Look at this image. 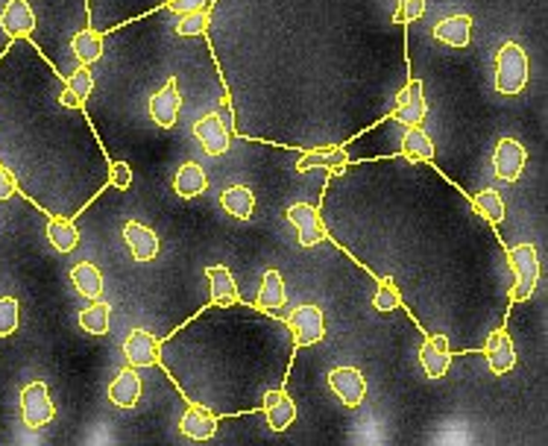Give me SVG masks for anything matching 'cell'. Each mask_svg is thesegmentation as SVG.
Returning a JSON list of instances; mask_svg holds the SVG:
<instances>
[{"label": "cell", "instance_id": "cell-1", "mask_svg": "<svg viewBox=\"0 0 548 446\" xmlns=\"http://www.w3.org/2000/svg\"><path fill=\"white\" fill-rule=\"evenodd\" d=\"M493 83L499 95H519L528 86V54L516 42H504L495 50Z\"/></svg>", "mask_w": 548, "mask_h": 446}, {"label": "cell", "instance_id": "cell-2", "mask_svg": "<svg viewBox=\"0 0 548 446\" xmlns=\"http://www.w3.org/2000/svg\"><path fill=\"white\" fill-rule=\"evenodd\" d=\"M513 270V288H511V303H525V299L537 291L540 285V253L533 244H516L507 250Z\"/></svg>", "mask_w": 548, "mask_h": 446}, {"label": "cell", "instance_id": "cell-3", "mask_svg": "<svg viewBox=\"0 0 548 446\" xmlns=\"http://www.w3.org/2000/svg\"><path fill=\"white\" fill-rule=\"evenodd\" d=\"M21 417L24 426L30 429H45L56 417L54 400H50V390L45 382H30L21 390Z\"/></svg>", "mask_w": 548, "mask_h": 446}, {"label": "cell", "instance_id": "cell-4", "mask_svg": "<svg viewBox=\"0 0 548 446\" xmlns=\"http://www.w3.org/2000/svg\"><path fill=\"white\" fill-rule=\"evenodd\" d=\"M288 329L294 332L296 347H311V344H317V340H323L325 318H323V311L317 306H299V309L291 311Z\"/></svg>", "mask_w": 548, "mask_h": 446}, {"label": "cell", "instance_id": "cell-5", "mask_svg": "<svg viewBox=\"0 0 548 446\" xmlns=\"http://www.w3.org/2000/svg\"><path fill=\"white\" fill-rule=\"evenodd\" d=\"M528 162L525 147L516 138H502L493 150V170L502 182H516Z\"/></svg>", "mask_w": 548, "mask_h": 446}, {"label": "cell", "instance_id": "cell-6", "mask_svg": "<svg viewBox=\"0 0 548 446\" xmlns=\"http://www.w3.org/2000/svg\"><path fill=\"white\" fill-rule=\"evenodd\" d=\"M329 388L337 393V400L349 409H358L367 397V379L358 370V367H334L329 373Z\"/></svg>", "mask_w": 548, "mask_h": 446}, {"label": "cell", "instance_id": "cell-7", "mask_svg": "<svg viewBox=\"0 0 548 446\" xmlns=\"http://www.w3.org/2000/svg\"><path fill=\"white\" fill-rule=\"evenodd\" d=\"M288 220H291V227L296 229V238H299V244H303V247H317V244L325 241V227H323L320 212L314 206L294 203L288 208Z\"/></svg>", "mask_w": 548, "mask_h": 446}, {"label": "cell", "instance_id": "cell-8", "mask_svg": "<svg viewBox=\"0 0 548 446\" xmlns=\"http://www.w3.org/2000/svg\"><path fill=\"white\" fill-rule=\"evenodd\" d=\"M425 115H428V100H425L423 80H411L408 86L399 91L394 117L404 127H413V124H423Z\"/></svg>", "mask_w": 548, "mask_h": 446}, {"label": "cell", "instance_id": "cell-9", "mask_svg": "<svg viewBox=\"0 0 548 446\" xmlns=\"http://www.w3.org/2000/svg\"><path fill=\"white\" fill-rule=\"evenodd\" d=\"M179 109H182V97H179V88H176V76H171V80H167L150 97V117L155 121V127L174 129L179 121Z\"/></svg>", "mask_w": 548, "mask_h": 446}, {"label": "cell", "instance_id": "cell-10", "mask_svg": "<svg viewBox=\"0 0 548 446\" xmlns=\"http://www.w3.org/2000/svg\"><path fill=\"white\" fill-rule=\"evenodd\" d=\"M194 138L203 144V150L208 156H224L232 144L229 127L224 124V117L220 115H203L200 121L194 124Z\"/></svg>", "mask_w": 548, "mask_h": 446}, {"label": "cell", "instance_id": "cell-11", "mask_svg": "<svg viewBox=\"0 0 548 446\" xmlns=\"http://www.w3.org/2000/svg\"><path fill=\"white\" fill-rule=\"evenodd\" d=\"M124 356L133 367H155L162 361L159 356V338L147 329H133L124 340Z\"/></svg>", "mask_w": 548, "mask_h": 446}, {"label": "cell", "instance_id": "cell-12", "mask_svg": "<svg viewBox=\"0 0 548 446\" xmlns=\"http://www.w3.org/2000/svg\"><path fill=\"white\" fill-rule=\"evenodd\" d=\"M0 30L9 38H30L35 30V12L30 0H9L0 12Z\"/></svg>", "mask_w": 548, "mask_h": 446}, {"label": "cell", "instance_id": "cell-13", "mask_svg": "<svg viewBox=\"0 0 548 446\" xmlns=\"http://www.w3.org/2000/svg\"><path fill=\"white\" fill-rule=\"evenodd\" d=\"M420 364L428 379H443L452 367V350L446 335H428L420 350Z\"/></svg>", "mask_w": 548, "mask_h": 446}, {"label": "cell", "instance_id": "cell-14", "mask_svg": "<svg viewBox=\"0 0 548 446\" xmlns=\"http://www.w3.org/2000/svg\"><path fill=\"white\" fill-rule=\"evenodd\" d=\"M141 376H138V367H124V370H117V376L112 379L109 385V400L117 405V409H135L138 400H141Z\"/></svg>", "mask_w": 548, "mask_h": 446}, {"label": "cell", "instance_id": "cell-15", "mask_svg": "<svg viewBox=\"0 0 548 446\" xmlns=\"http://www.w3.org/2000/svg\"><path fill=\"white\" fill-rule=\"evenodd\" d=\"M484 356H487V364H490V370L495 376L511 373L513 367H516V347H513L511 335H507L504 329L493 332L487 338V344H484Z\"/></svg>", "mask_w": 548, "mask_h": 446}, {"label": "cell", "instance_id": "cell-16", "mask_svg": "<svg viewBox=\"0 0 548 446\" xmlns=\"http://www.w3.org/2000/svg\"><path fill=\"white\" fill-rule=\"evenodd\" d=\"M264 417L273 431H284L294 426L296 420V402L291 400L288 390H267L264 393Z\"/></svg>", "mask_w": 548, "mask_h": 446}, {"label": "cell", "instance_id": "cell-17", "mask_svg": "<svg viewBox=\"0 0 548 446\" xmlns=\"http://www.w3.org/2000/svg\"><path fill=\"white\" fill-rule=\"evenodd\" d=\"M124 241L135 261H153L159 256V235L138 220H129L124 227Z\"/></svg>", "mask_w": 548, "mask_h": 446}, {"label": "cell", "instance_id": "cell-18", "mask_svg": "<svg viewBox=\"0 0 548 446\" xmlns=\"http://www.w3.org/2000/svg\"><path fill=\"white\" fill-rule=\"evenodd\" d=\"M205 279H208V291H212V303L220 309H229L241 299L238 285H234V277L229 273V268L224 265H212L205 268Z\"/></svg>", "mask_w": 548, "mask_h": 446}, {"label": "cell", "instance_id": "cell-19", "mask_svg": "<svg viewBox=\"0 0 548 446\" xmlns=\"http://www.w3.org/2000/svg\"><path fill=\"white\" fill-rule=\"evenodd\" d=\"M179 429L191 441H212L217 431V417L203 405H188V411L179 420Z\"/></svg>", "mask_w": 548, "mask_h": 446}, {"label": "cell", "instance_id": "cell-20", "mask_svg": "<svg viewBox=\"0 0 548 446\" xmlns=\"http://www.w3.org/2000/svg\"><path fill=\"white\" fill-rule=\"evenodd\" d=\"M284 303H288V291H284V279L276 268H270L264 273V279H261V288H258V299H255V309L267 311V314H276Z\"/></svg>", "mask_w": 548, "mask_h": 446}, {"label": "cell", "instance_id": "cell-21", "mask_svg": "<svg viewBox=\"0 0 548 446\" xmlns=\"http://www.w3.org/2000/svg\"><path fill=\"white\" fill-rule=\"evenodd\" d=\"M434 38L449 47H469L473 42V18L469 15H449L434 27Z\"/></svg>", "mask_w": 548, "mask_h": 446}, {"label": "cell", "instance_id": "cell-22", "mask_svg": "<svg viewBox=\"0 0 548 446\" xmlns=\"http://www.w3.org/2000/svg\"><path fill=\"white\" fill-rule=\"evenodd\" d=\"M402 156L408 162H432L434 159V141L425 133L423 124H413L402 136Z\"/></svg>", "mask_w": 548, "mask_h": 446}, {"label": "cell", "instance_id": "cell-23", "mask_svg": "<svg viewBox=\"0 0 548 446\" xmlns=\"http://www.w3.org/2000/svg\"><path fill=\"white\" fill-rule=\"evenodd\" d=\"M349 165V156L344 147H323V150H311L305 153L303 159L296 162V170L299 174H305V170H314V167H325L332 170V174H341Z\"/></svg>", "mask_w": 548, "mask_h": 446}, {"label": "cell", "instance_id": "cell-24", "mask_svg": "<svg viewBox=\"0 0 548 446\" xmlns=\"http://www.w3.org/2000/svg\"><path fill=\"white\" fill-rule=\"evenodd\" d=\"M47 241L56 253H74L80 247V229L68 218H50L47 220Z\"/></svg>", "mask_w": 548, "mask_h": 446}, {"label": "cell", "instance_id": "cell-25", "mask_svg": "<svg viewBox=\"0 0 548 446\" xmlns=\"http://www.w3.org/2000/svg\"><path fill=\"white\" fill-rule=\"evenodd\" d=\"M208 186V177L205 170L197 165V162H185L174 177V191L179 197H185V200H194V197H200Z\"/></svg>", "mask_w": 548, "mask_h": 446}, {"label": "cell", "instance_id": "cell-26", "mask_svg": "<svg viewBox=\"0 0 548 446\" xmlns=\"http://www.w3.org/2000/svg\"><path fill=\"white\" fill-rule=\"evenodd\" d=\"M71 282L76 285V291H80L85 299H100L103 297V273L97 265H91V261H80V265L71 268Z\"/></svg>", "mask_w": 548, "mask_h": 446}, {"label": "cell", "instance_id": "cell-27", "mask_svg": "<svg viewBox=\"0 0 548 446\" xmlns=\"http://www.w3.org/2000/svg\"><path fill=\"white\" fill-rule=\"evenodd\" d=\"M220 206H224L232 218L250 220L255 212V194L246 186H229L224 194H220Z\"/></svg>", "mask_w": 548, "mask_h": 446}, {"label": "cell", "instance_id": "cell-28", "mask_svg": "<svg viewBox=\"0 0 548 446\" xmlns=\"http://www.w3.org/2000/svg\"><path fill=\"white\" fill-rule=\"evenodd\" d=\"M109 320H112V306L106 299H91V306L80 311V326L88 335H106L109 332Z\"/></svg>", "mask_w": 548, "mask_h": 446}, {"label": "cell", "instance_id": "cell-29", "mask_svg": "<svg viewBox=\"0 0 548 446\" xmlns=\"http://www.w3.org/2000/svg\"><path fill=\"white\" fill-rule=\"evenodd\" d=\"M71 50L83 65H95L103 59V35L95 30H80L71 38Z\"/></svg>", "mask_w": 548, "mask_h": 446}, {"label": "cell", "instance_id": "cell-30", "mask_svg": "<svg viewBox=\"0 0 548 446\" xmlns=\"http://www.w3.org/2000/svg\"><path fill=\"white\" fill-rule=\"evenodd\" d=\"M473 208H475V212L484 218V220H490V223H502L504 215H507V206H504V200H502V194L493 191V188L478 191V194L473 197Z\"/></svg>", "mask_w": 548, "mask_h": 446}, {"label": "cell", "instance_id": "cell-31", "mask_svg": "<svg viewBox=\"0 0 548 446\" xmlns=\"http://www.w3.org/2000/svg\"><path fill=\"white\" fill-rule=\"evenodd\" d=\"M208 27H212V12H208V6L185 12V15H179V21H176L179 35H205Z\"/></svg>", "mask_w": 548, "mask_h": 446}, {"label": "cell", "instance_id": "cell-32", "mask_svg": "<svg viewBox=\"0 0 548 446\" xmlns=\"http://www.w3.org/2000/svg\"><path fill=\"white\" fill-rule=\"evenodd\" d=\"M65 88L71 91V95L76 97V100H85V97H91L95 95V74L88 71V65H80L71 76H68V83H65Z\"/></svg>", "mask_w": 548, "mask_h": 446}, {"label": "cell", "instance_id": "cell-33", "mask_svg": "<svg viewBox=\"0 0 548 446\" xmlns=\"http://www.w3.org/2000/svg\"><path fill=\"white\" fill-rule=\"evenodd\" d=\"M399 303H402V294H399V288L394 285V279H382V285L375 288V297H373L375 311H384V314L396 311Z\"/></svg>", "mask_w": 548, "mask_h": 446}, {"label": "cell", "instance_id": "cell-34", "mask_svg": "<svg viewBox=\"0 0 548 446\" xmlns=\"http://www.w3.org/2000/svg\"><path fill=\"white\" fill-rule=\"evenodd\" d=\"M18 299L15 297H0V338H9L18 332Z\"/></svg>", "mask_w": 548, "mask_h": 446}, {"label": "cell", "instance_id": "cell-35", "mask_svg": "<svg viewBox=\"0 0 548 446\" xmlns=\"http://www.w3.org/2000/svg\"><path fill=\"white\" fill-rule=\"evenodd\" d=\"M423 15H425V0H396V12H394L396 24H413Z\"/></svg>", "mask_w": 548, "mask_h": 446}, {"label": "cell", "instance_id": "cell-36", "mask_svg": "<svg viewBox=\"0 0 548 446\" xmlns=\"http://www.w3.org/2000/svg\"><path fill=\"white\" fill-rule=\"evenodd\" d=\"M112 186L117 191H126L129 186H133V167H129L126 162H115L112 165Z\"/></svg>", "mask_w": 548, "mask_h": 446}, {"label": "cell", "instance_id": "cell-37", "mask_svg": "<svg viewBox=\"0 0 548 446\" xmlns=\"http://www.w3.org/2000/svg\"><path fill=\"white\" fill-rule=\"evenodd\" d=\"M18 186H15V177L9 174V170L0 165V200H9V197H15Z\"/></svg>", "mask_w": 548, "mask_h": 446}, {"label": "cell", "instance_id": "cell-38", "mask_svg": "<svg viewBox=\"0 0 548 446\" xmlns=\"http://www.w3.org/2000/svg\"><path fill=\"white\" fill-rule=\"evenodd\" d=\"M208 0H167V9L176 12V15H185V12H194V9H203Z\"/></svg>", "mask_w": 548, "mask_h": 446}, {"label": "cell", "instance_id": "cell-39", "mask_svg": "<svg viewBox=\"0 0 548 446\" xmlns=\"http://www.w3.org/2000/svg\"><path fill=\"white\" fill-rule=\"evenodd\" d=\"M62 103H65V106H83V103H80V100H76V97L71 95V91H68V88H65V95H62Z\"/></svg>", "mask_w": 548, "mask_h": 446}]
</instances>
